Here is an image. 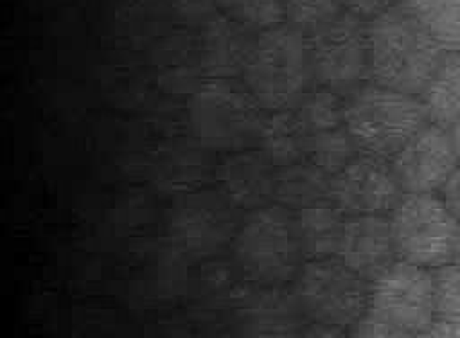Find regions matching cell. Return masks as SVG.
<instances>
[{"mask_svg": "<svg viewBox=\"0 0 460 338\" xmlns=\"http://www.w3.org/2000/svg\"><path fill=\"white\" fill-rule=\"evenodd\" d=\"M455 261L460 264V239H458V248H456V255H455Z\"/></svg>", "mask_w": 460, "mask_h": 338, "instance_id": "33", "label": "cell"}, {"mask_svg": "<svg viewBox=\"0 0 460 338\" xmlns=\"http://www.w3.org/2000/svg\"><path fill=\"white\" fill-rule=\"evenodd\" d=\"M401 0H341L343 11L367 22L395 5H399Z\"/></svg>", "mask_w": 460, "mask_h": 338, "instance_id": "27", "label": "cell"}, {"mask_svg": "<svg viewBox=\"0 0 460 338\" xmlns=\"http://www.w3.org/2000/svg\"><path fill=\"white\" fill-rule=\"evenodd\" d=\"M426 122L417 95L368 81L345 97V128L359 155L390 160Z\"/></svg>", "mask_w": 460, "mask_h": 338, "instance_id": "3", "label": "cell"}, {"mask_svg": "<svg viewBox=\"0 0 460 338\" xmlns=\"http://www.w3.org/2000/svg\"><path fill=\"white\" fill-rule=\"evenodd\" d=\"M417 338H460V322L435 320Z\"/></svg>", "mask_w": 460, "mask_h": 338, "instance_id": "29", "label": "cell"}, {"mask_svg": "<svg viewBox=\"0 0 460 338\" xmlns=\"http://www.w3.org/2000/svg\"><path fill=\"white\" fill-rule=\"evenodd\" d=\"M367 315L419 336L437 320L431 270L395 259L370 280Z\"/></svg>", "mask_w": 460, "mask_h": 338, "instance_id": "9", "label": "cell"}, {"mask_svg": "<svg viewBox=\"0 0 460 338\" xmlns=\"http://www.w3.org/2000/svg\"><path fill=\"white\" fill-rule=\"evenodd\" d=\"M261 113L244 86L225 77H208L190 95L187 117L203 146L234 153L255 140Z\"/></svg>", "mask_w": 460, "mask_h": 338, "instance_id": "7", "label": "cell"}, {"mask_svg": "<svg viewBox=\"0 0 460 338\" xmlns=\"http://www.w3.org/2000/svg\"><path fill=\"white\" fill-rule=\"evenodd\" d=\"M176 4L187 11H205L210 4H216V0H176Z\"/></svg>", "mask_w": 460, "mask_h": 338, "instance_id": "31", "label": "cell"}, {"mask_svg": "<svg viewBox=\"0 0 460 338\" xmlns=\"http://www.w3.org/2000/svg\"><path fill=\"white\" fill-rule=\"evenodd\" d=\"M399 5L444 52L460 50V0H401Z\"/></svg>", "mask_w": 460, "mask_h": 338, "instance_id": "21", "label": "cell"}, {"mask_svg": "<svg viewBox=\"0 0 460 338\" xmlns=\"http://www.w3.org/2000/svg\"><path fill=\"white\" fill-rule=\"evenodd\" d=\"M314 84L347 97L368 83L365 22L341 11L307 34Z\"/></svg>", "mask_w": 460, "mask_h": 338, "instance_id": "8", "label": "cell"}, {"mask_svg": "<svg viewBox=\"0 0 460 338\" xmlns=\"http://www.w3.org/2000/svg\"><path fill=\"white\" fill-rule=\"evenodd\" d=\"M253 142L275 169L304 160V133L293 108L262 111Z\"/></svg>", "mask_w": 460, "mask_h": 338, "instance_id": "17", "label": "cell"}, {"mask_svg": "<svg viewBox=\"0 0 460 338\" xmlns=\"http://www.w3.org/2000/svg\"><path fill=\"white\" fill-rule=\"evenodd\" d=\"M234 257L253 284L293 282L305 262L293 212L279 203L244 212L234 236Z\"/></svg>", "mask_w": 460, "mask_h": 338, "instance_id": "4", "label": "cell"}, {"mask_svg": "<svg viewBox=\"0 0 460 338\" xmlns=\"http://www.w3.org/2000/svg\"><path fill=\"white\" fill-rule=\"evenodd\" d=\"M370 280L334 257L307 259L293 279L291 293L309 322L350 331L368 311Z\"/></svg>", "mask_w": 460, "mask_h": 338, "instance_id": "6", "label": "cell"}, {"mask_svg": "<svg viewBox=\"0 0 460 338\" xmlns=\"http://www.w3.org/2000/svg\"><path fill=\"white\" fill-rule=\"evenodd\" d=\"M332 257L367 280L377 277L397 259L388 216H345Z\"/></svg>", "mask_w": 460, "mask_h": 338, "instance_id": "14", "label": "cell"}, {"mask_svg": "<svg viewBox=\"0 0 460 338\" xmlns=\"http://www.w3.org/2000/svg\"><path fill=\"white\" fill-rule=\"evenodd\" d=\"M449 135H451V142H453V147H455V153H456V158L460 164V124L453 126L449 129Z\"/></svg>", "mask_w": 460, "mask_h": 338, "instance_id": "32", "label": "cell"}, {"mask_svg": "<svg viewBox=\"0 0 460 338\" xmlns=\"http://www.w3.org/2000/svg\"><path fill=\"white\" fill-rule=\"evenodd\" d=\"M208 207H185L181 209L169 227L172 241H180L187 246H208L223 234V221L219 214H212Z\"/></svg>", "mask_w": 460, "mask_h": 338, "instance_id": "22", "label": "cell"}, {"mask_svg": "<svg viewBox=\"0 0 460 338\" xmlns=\"http://www.w3.org/2000/svg\"><path fill=\"white\" fill-rule=\"evenodd\" d=\"M447 210L460 221V164L447 176L444 185L437 192Z\"/></svg>", "mask_w": 460, "mask_h": 338, "instance_id": "28", "label": "cell"}, {"mask_svg": "<svg viewBox=\"0 0 460 338\" xmlns=\"http://www.w3.org/2000/svg\"><path fill=\"white\" fill-rule=\"evenodd\" d=\"M275 171L257 149L228 153L216 169L217 192L232 209L250 212L273 203Z\"/></svg>", "mask_w": 460, "mask_h": 338, "instance_id": "15", "label": "cell"}, {"mask_svg": "<svg viewBox=\"0 0 460 338\" xmlns=\"http://www.w3.org/2000/svg\"><path fill=\"white\" fill-rule=\"evenodd\" d=\"M349 338H417V336L367 315L349 331Z\"/></svg>", "mask_w": 460, "mask_h": 338, "instance_id": "26", "label": "cell"}, {"mask_svg": "<svg viewBox=\"0 0 460 338\" xmlns=\"http://www.w3.org/2000/svg\"><path fill=\"white\" fill-rule=\"evenodd\" d=\"M402 192H438L458 165L449 129L426 122L392 158Z\"/></svg>", "mask_w": 460, "mask_h": 338, "instance_id": "12", "label": "cell"}, {"mask_svg": "<svg viewBox=\"0 0 460 338\" xmlns=\"http://www.w3.org/2000/svg\"><path fill=\"white\" fill-rule=\"evenodd\" d=\"M298 338H349V331L309 322L307 325H304Z\"/></svg>", "mask_w": 460, "mask_h": 338, "instance_id": "30", "label": "cell"}, {"mask_svg": "<svg viewBox=\"0 0 460 338\" xmlns=\"http://www.w3.org/2000/svg\"><path fill=\"white\" fill-rule=\"evenodd\" d=\"M402 194L390 160L356 155L331 176L327 200L345 216H388Z\"/></svg>", "mask_w": 460, "mask_h": 338, "instance_id": "11", "label": "cell"}, {"mask_svg": "<svg viewBox=\"0 0 460 338\" xmlns=\"http://www.w3.org/2000/svg\"><path fill=\"white\" fill-rule=\"evenodd\" d=\"M419 97L428 122L446 129L460 124V50L444 52Z\"/></svg>", "mask_w": 460, "mask_h": 338, "instance_id": "18", "label": "cell"}, {"mask_svg": "<svg viewBox=\"0 0 460 338\" xmlns=\"http://www.w3.org/2000/svg\"><path fill=\"white\" fill-rule=\"evenodd\" d=\"M221 14L250 31H266L286 23L284 0H216Z\"/></svg>", "mask_w": 460, "mask_h": 338, "instance_id": "23", "label": "cell"}, {"mask_svg": "<svg viewBox=\"0 0 460 338\" xmlns=\"http://www.w3.org/2000/svg\"><path fill=\"white\" fill-rule=\"evenodd\" d=\"M329 182L331 174L307 160L279 167L275 171L273 203H279L289 210H298L327 200Z\"/></svg>", "mask_w": 460, "mask_h": 338, "instance_id": "20", "label": "cell"}, {"mask_svg": "<svg viewBox=\"0 0 460 338\" xmlns=\"http://www.w3.org/2000/svg\"><path fill=\"white\" fill-rule=\"evenodd\" d=\"M241 77L262 111L295 108L314 83L307 34L288 22L257 32Z\"/></svg>", "mask_w": 460, "mask_h": 338, "instance_id": "2", "label": "cell"}, {"mask_svg": "<svg viewBox=\"0 0 460 338\" xmlns=\"http://www.w3.org/2000/svg\"><path fill=\"white\" fill-rule=\"evenodd\" d=\"M431 273L437 320L460 322V264L451 261Z\"/></svg>", "mask_w": 460, "mask_h": 338, "instance_id": "24", "label": "cell"}, {"mask_svg": "<svg viewBox=\"0 0 460 338\" xmlns=\"http://www.w3.org/2000/svg\"><path fill=\"white\" fill-rule=\"evenodd\" d=\"M304 133V160L331 176L359 155L345 128V97L311 88L293 108Z\"/></svg>", "mask_w": 460, "mask_h": 338, "instance_id": "10", "label": "cell"}, {"mask_svg": "<svg viewBox=\"0 0 460 338\" xmlns=\"http://www.w3.org/2000/svg\"><path fill=\"white\" fill-rule=\"evenodd\" d=\"M246 27L217 14L207 20L201 31L199 52L207 65L208 77H225L230 79L235 74L243 72L250 45L253 38H248Z\"/></svg>", "mask_w": 460, "mask_h": 338, "instance_id": "16", "label": "cell"}, {"mask_svg": "<svg viewBox=\"0 0 460 338\" xmlns=\"http://www.w3.org/2000/svg\"><path fill=\"white\" fill-rule=\"evenodd\" d=\"M302 316L293 293L280 286L255 284L235 297L237 338H298L304 329Z\"/></svg>", "mask_w": 460, "mask_h": 338, "instance_id": "13", "label": "cell"}, {"mask_svg": "<svg viewBox=\"0 0 460 338\" xmlns=\"http://www.w3.org/2000/svg\"><path fill=\"white\" fill-rule=\"evenodd\" d=\"M368 81L420 95L444 50L401 7L395 5L365 22Z\"/></svg>", "mask_w": 460, "mask_h": 338, "instance_id": "1", "label": "cell"}, {"mask_svg": "<svg viewBox=\"0 0 460 338\" xmlns=\"http://www.w3.org/2000/svg\"><path fill=\"white\" fill-rule=\"evenodd\" d=\"M286 22L305 34L325 25L341 11V0H284Z\"/></svg>", "mask_w": 460, "mask_h": 338, "instance_id": "25", "label": "cell"}, {"mask_svg": "<svg viewBox=\"0 0 460 338\" xmlns=\"http://www.w3.org/2000/svg\"><path fill=\"white\" fill-rule=\"evenodd\" d=\"M291 212L305 261L332 257L345 214L338 210L329 200H322Z\"/></svg>", "mask_w": 460, "mask_h": 338, "instance_id": "19", "label": "cell"}, {"mask_svg": "<svg viewBox=\"0 0 460 338\" xmlns=\"http://www.w3.org/2000/svg\"><path fill=\"white\" fill-rule=\"evenodd\" d=\"M395 257L435 270L455 261L460 221L435 192H404L388 214Z\"/></svg>", "mask_w": 460, "mask_h": 338, "instance_id": "5", "label": "cell"}]
</instances>
